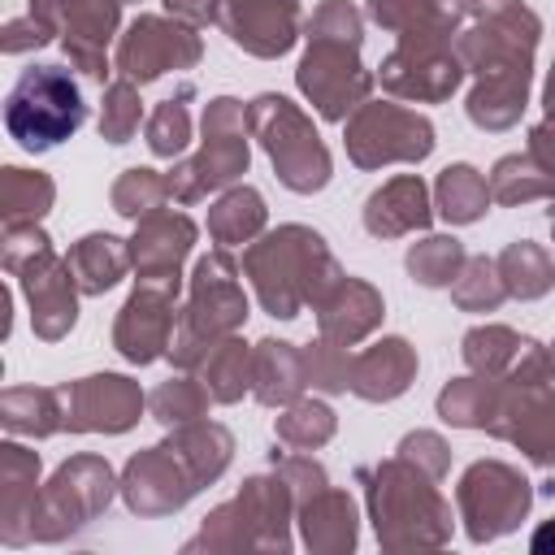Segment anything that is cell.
Masks as SVG:
<instances>
[{
  "mask_svg": "<svg viewBox=\"0 0 555 555\" xmlns=\"http://www.w3.org/2000/svg\"><path fill=\"white\" fill-rule=\"evenodd\" d=\"M87 121V100L65 65H30L4 95V126L26 152L65 143Z\"/></svg>",
  "mask_w": 555,
  "mask_h": 555,
  "instance_id": "cell-1",
  "label": "cell"
},
{
  "mask_svg": "<svg viewBox=\"0 0 555 555\" xmlns=\"http://www.w3.org/2000/svg\"><path fill=\"white\" fill-rule=\"evenodd\" d=\"M551 542H555V525H551V529H542V533L533 538V551H546Z\"/></svg>",
  "mask_w": 555,
  "mask_h": 555,
  "instance_id": "cell-2",
  "label": "cell"
}]
</instances>
